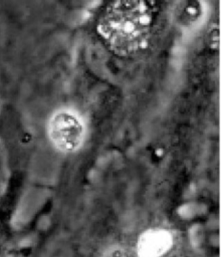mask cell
<instances>
[{
	"mask_svg": "<svg viewBox=\"0 0 221 257\" xmlns=\"http://www.w3.org/2000/svg\"><path fill=\"white\" fill-rule=\"evenodd\" d=\"M203 15V7L199 0H179L174 8V18L183 27L197 24Z\"/></svg>",
	"mask_w": 221,
	"mask_h": 257,
	"instance_id": "obj_4",
	"label": "cell"
},
{
	"mask_svg": "<svg viewBox=\"0 0 221 257\" xmlns=\"http://www.w3.org/2000/svg\"><path fill=\"white\" fill-rule=\"evenodd\" d=\"M154 16L146 0H113L100 15L97 32L119 55H132L148 42Z\"/></svg>",
	"mask_w": 221,
	"mask_h": 257,
	"instance_id": "obj_1",
	"label": "cell"
},
{
	"mask_svg": "<svg viewBox=\"0 0 221 257\" xmlns=\"http://www.w3.org/2000/svg\"><path fill=\"white\" fill-rule=\"evenodd\" d=\"M47 128L51 143L62 153L75 152L82 144L83 124L76 114L68 110L55 112L49 119Z\"/></svg>",
	"mask_w": 221,
	"mask_h": 257,
	"instance_id": "obj_2",
	"label": "cell"
},
{
	"mask_svg": "<svg viewBox=\"0 0 221 257\" xmlns=\"http://www.w3.org/2000/svg\"><path fill=\"white\" fill-rule=\"evenodd\" d=\"M174 246V236L166 228H151L144 231L137 241L138 257H163Z\"/></svg>",
	"mask_w": 221,
	"mask_h": 257,
	"instance_id": "obj_3",
	"label": "cell"
}]
</instances>
